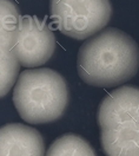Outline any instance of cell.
Instances as JSON below:
<instances>
[{"label": "cell", "instance_id": "cell-1", "mask_svg": "<svg viewBox=\"0 0 139 156\" xmlns=\"http://www.w3.org/2000/svg\"><path fill=\"white\" fill-rule=\"evenodd\" d=\"M139 69V48L129 34L105 29L87 39L78 52V73L90 85L112 88L133 77Z\"/></svg>", "mask_w": 139, "mask_h": 156}, {"label": "cell", "instance_id": "cell-2", "mask_svg": "<svg viewBox=\"0 0 139 156\" xmlns=\"http://www.w3.org/2000/svg\"><path fill=\"white\" fill-rule=\"evenodd\" d=\"M13 103L25 122L51 123L64 115L69 104V88L63 76L54 70H25L14 85Z\"/></svg>", "mask_w": 139, "mask_h": 156}, {"label": "cell", "instance_id": "cell-3", "mask_svg": "<svg viewBox=\"0 0 139 156\" xmlns=\"http://www.w3.org/2000/svg\"><path fill=\"white\" fill-rule=\"evenodd\" d=\"M100 141L107 156H139V88L121 87L100 103Z\"/></svg>", "mask_w": 139, "mask_h": 156}, {"label": "cell", "instance_id": "cell-4", "mask_svg": "<svg viewBox=\"0 0 139 156\" xmlns=\"http://www.w3.org/2000/svg\"><path fill=\"white\" fill-rule=\"evenodd\" d=\"M111 14L110 0H51V19L56 27L78 40L99 33Z\"/></svg>", "mask_w": 139, "mask_h": 156}, {"label": "cell", "instance_id": "cell-5", "mask_svg": "<svg viewBox=\"0 0 139 156\" xmlns=\"http://www.w3.org/2000/svg\"><path fill=\"white\" fill-rule=\"evenodd\" d=\"M12 50L20 65L37 68L51 59L56 50V37L45 19L36 16L20 18L19 30Z\"/></svg>", "mask_w": 139, "mask_h": 156}, {"label": "cell", "instance_id": "cell-6", "mask_svg": "<svg viewBox=\"0 0 139 156\" xmlns=\"http://www.w3.org/2000/svg\"><path fill=\"white\" fill-rule=\"evenodd\" d=\"M44 138L37 129L21 123L0 128V156H44Z\"/></svg>", "mask_w": 139, "mask_h": 156}, {"label": "cell", "instance_id": "cell-7", "mask_svg": "<svg viewBox=\"0 0 139 156\" xmlns=\"http://www.w3.org/2000/svg\"><path fill=\"white\" fill-rule=\"evenodd\" d=\"M46 156H97L87 141L76 134H65L54 140Z\"/></svg>", "mask_w": 139, "mask_h": 156}, {"label": "cell", "instance_id": "cell-8", "mask_svg": "<svg viewBox=\"0 0 139 156\" xmlns=\"http://www.w3.org/2000/svg\"><path fill=\"white\" fill-rule=\"evenodd\" d=\"M20 63L13 50L0 44V98L5 97L17 83Z\"/></svg>", "mask_w": 139, "mask_h": 156}, {"label": "cell", "instance_id": "cell-9", "mask_svg": "<svg viewBox=\"0 0 139 156\" xmlns=\"http://www.w3.org/2000/svg\"><path fill=\"white\" fill-rule=\"evenodd\" d=\"M19 11L12 0H0V44L12 49L20 24Z\"/></svg>", "mask_w": 139, "mask_h": 156}]
</instances>
